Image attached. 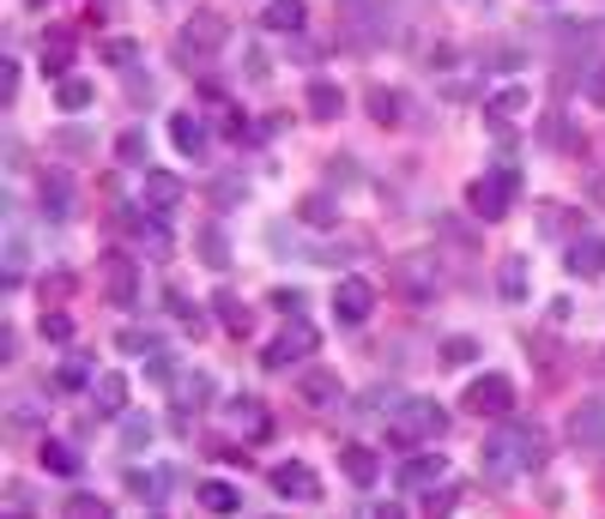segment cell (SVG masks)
Returning <instances> with one entry per match:
<instances>
[{
  "label": "cell",
  "instance_id": "cell-39",
  "mask_svg": "<svg viewBox=\"0 0 605 519\" xmlns=\"http://www.w3.org/2000/svg\"><path fill=\"white\" fill-rule=\"evenodd\" d=\"M176 369H182V362H176V357H164V350H152V381H158V386H176Z\"/></svg>",
  "mask_w": 605,
  "mask_h": 519
},
{
  "label": "cell",
  "instance_id": "cell-8",
  "mask_svg": "<svg viewBox=\"0 0 605 519\" xmlns=\"http://www.w3.org/2000/svg\"><path fill=\"white\" fill-rule=\"evenodd\" d=\"M448 484V459L442 453H411V459L400 465V489H411V496H430V489Z\"/></svg>",
  "mask_w": 605,
  "mask_h": 519
},
{
  "label": "cell",
  "instance_id": "cell-46",
  "mask_svg": "<svg viewBox=\"0 0 605 519\" xmlns=\"http://www.w3.org/2000/svg\"><path fill=\"white\" fill-rule=\"evenodd\" d=\"M12 430H36V405H12Z\"/></svg>",
  "mask_w": 605,
  "mask_h": 519
},
{
  "label": "cell",
  "instance_id": "cell-38",
  "mask_svg": "<svg viewBox=\"0 0 605 519\" xmlns=\"http://www.w3.org/2000/svg\"><path fill=\"white\" fill-rule=\"evenodd\" d=\"M134 55H139L134 36H115V43H103V61H109V67H134Z\"/></svg>",
  "mask_w": 605,
  "mask_h": 519
},
{
  "label": "cell",
  "instance_id": "cell-44",
  "mask_svg": "<svg viewBox=\"0 0 605 519\" xmlns=\"http://www.w3.org/2000/svg\"><path fill=\"white\" fill-rule=\"evenodd\" d=\"M127 97H134V103H152V97H158V85H152L146 73H134V80H127Z\"/></svg>",
  "mask_w": 605,
  "mask_h": 519
},
{
  "label": "cell",
  "instance_id": "cell-32",
  "mask_svg": "<svg viewBox=\"0 0 605 519\" xmlns=\"http://www.w3.org/2000/svg\"><path fill=\"white\" fill-rule=\"evenodd\" d=\"M92 381H97L92 362H80V357H67V362H61V374H55L61 393H80V386H92Z\"/></svg>",
  "mask_w": 605,
  "mask_h": 519
},
{
  "label": "cell",
  "instance_id": "cell-19",
  "mask_svg": "<svg viewBox=\"0 0 605 519\" xmlns=\"http://www.w3.org/2000/svg\"><path fill=\"white\" fill-rule=\"evenodd\" d=\"M43 472H49V477H61V484H73V477L85 472L80 447H73V441H43Z\"/></svg>",
  "mask_w": 605,
  "mask_h": 519
},
{
  "label": "cell",
  "instance_id": "cell-4",
  "mask_svg": "<svg viewBox=\"0 0 605 519\" xmlns=\"http://www.w3.org/2000/svg\"><path fill=\"white\" fill-rule=\"evenodd\" d=\"M315 350H321V332L309 327V320H298V327H285V332H279L273 345L261 350V369H273V374H291V369H298V362H309V357H315Z\"/></svg>",
  "mask_w": 605,
  "mask_h": 519
},
{
  "label": "cell",
  "instance_id": "cell-24",
  "mask_svg": "<svg viewBox=\"0 0 605 519\" xmlns=\"http://www.w3.org/2000/svg\"><path fill=\"white\" fill-rule=\"evenodd\" d=\"M127 496L146 501V508H164V496H170V477H164V472H127Z\"/></svg>",
  "mask_w": 605,
  "mask_h": 519
},
{
  "label": "cell",
  "instance_id": "cell-13",
  "mask_svg": "<svg viewBox=\"0 0 605 519\" xmlns=\"http://www.w3.org/2000/svg\"><path fill=\"white\" fill-rule=\"evenodd\" d=\"M212 55V49H225V19H218V12H195V19H188V31H182V55Z\"/></svg>",
  "mask_w": 605,
  "mask_h": 519
},
{
  "label": "cell",
  "instance_id": "cell-29",
  "mask_svg": "<svg viewBox=\"0 0 605 519\" xmlns=\"http://www.w3.org/2000/svg\"><path fill=\"white\" fill-rule=\"evenodd\" d=\"M430 260H418V254H411V260H400V290L406 296H430Z\"/></svg>",
  "mask_w": 605,
  "mask_h": 519
},
{
  "label": "cell",
  "instance_id": "cell-22",
  "mask_svg": "<svg viewBox=\"0 0 605 519\" xmlns=\"http://www.w3.org/2000/svg\"><path fill=\"white\" fill-rule=\"evenodd\" d=\"M195 501H200L206 513H242V489L237 484H218V477L195 484Z\"/></svg>",
  "mask_w": 605,
  "mask_h": 519
},
{
  "label": "cell",
  "instance_id": "cell-43",
  "mask_svg": "<svg viewBox=\"0 0 605 519\" xmlns=\"http://www.w3.org/2000/svg\"><path fill=\"white\" fill-rule=\"evenodd\" d=\"M587 103H605V61L587 67Z\"/></svg>",
  "mask_w": 605,
  "mask_h": 519
},
{
  "label": "cell",
  "instance_id": "cell-23",
  "mask_svg": "<svg viewBox=\"0 0 605 519\" xmlns=\"http://www.w3.org/2000/svg\"><path fill=\"white\" fill-rule=\"evenodd\" d=\"M146 205H152V212H170V205H182V176L146 170Z\"/></svg>",
  "mask_w": 605,
  "mask_h": 519
},
{
  "label": "cell",
  "instance_id": "cell-20",
  "mask_svg": "<svg viewBox=\"0 0 605 519\" xmlns=\"http://www.w3.org/2000/svg\"><path fill=\"white\" fill-rule=\"evenodd\" d=\"M24 278H31V248H24L19 224H12L7 230V260H0V284H7V290H19Z\"/></svg>",
  "mask_w": 605,
  "mask_h": 519
},
{
  "label": "cell",
  "instance_id": "cell-12",
  "mask_svg": "<svg viewBox=\"0 0 605 519\" xmlns=\"http://www.w3.org/2000/svg\"><path fill=\"white\" fill-rule=\"evenodd\" d=\"M340 465H345V477H352L357 489H376V477H382V453H376V447H364V441H345V447H340Z\"/></svg>",
  "mask_w": 605,
  "mask_h": 519
},
{
  "label": "cell",
  "instance_id": "cell-2",
  "mask_svg": "<svg viewBox=\"0 0 605 519\" xmlns=\"http://www.w3.org/2000/svg\"><path fill=\"white\" fill-rule=\"evenodd\" d=\"M448 435V411L436 399H400V417L388 423L394 447H411V441H442Z\"/></svg>",
  "mask_w": 605,
  "mask_h": 519
},
{
  "label": "cell",
  "instance_id": "cell-37",
  "mask_svg": "<svg viewBox=\"0 0 605 519\" xmlns=\"http://www.w3.org/2000/svg\"><path fill=\"white\" fill-rule=\"evenodd\" d=\"M115 158H122V163H146V127H127V134L115 139Z\"/></svg>",
  "mask_w": 605,
  "mask_h": 519
},
{
  "label": "cell",
  "instance_id": "cell-14",
  "mask_svg": "<svg viewBox=\"0 0 605 519\" xmlns=\"http://www.w3.org/2000/svg\"><path fill=\"white\" fill-rule=\"evenodd\" d=\"M570 441H575V447H605V399H587V405H575Z\"/></svg>",
  "mask_w": 605,
  "mask_h": 519
},
{
  "label": "cell",
  "instance_id": "cell-25",
  "mask_svg": "<svg viewBox=\"0 0 605 519\" xmlns=\"http://www.w3.org/2000/svg\"><path fill=\"white\" fill-rule=\"evenodd\" d=\"M92 97H97V85H92V80H73V73L55 85V109H67V115L92 109Z\"/></svg>",
  "mask_w": 605,
  "mask_h": 519
},
{
  "label": "cell",
  "instance_id": "cell-40",
  "mask_svg": "<svg viewBox=\"0 0 605 519\" xmlns=\"http://www.w3.org/2000/svg\"><path fill=\"white\" fill-rule=\"evenodd\" d=\"M36 332H43V339H55V345H67L73 339V320L67 315H43V320H36Z\"/></svg>",
  "mask_w": 605,
  "mask_h": 519
},
{
  "label": "cell",
  "instance_id": "cell-11",
  "mask_svg": "<svg viewBox=\"0 0 605 519\" xmlns=\"http://www.w3.org/2000/svg\"><path fill=\"white\" fill-rule=\"evenodd\" d=\"M92 411L97 417H127V374L122 369H103L92 381Z\"/></svg>",
  "mask_w": 605,
  "mask_h": 519
},
{
  "label": "cell",
  "instance_id": "cell-45",
  "mask_svg": "<svg viewBox=\"0 0 605 519\" xmlns=\"http://www.w3.org/2000/svg\"><path fill=\"white\" fill-rule=\"evenodd\" d=\"M273 308H285V315H303V290H273Z\"/></svg>",
  "mask_w": 605,
  "mask_h": 519
},
{
  "label": "cell",
  "instance_id": "cell-42",
  "mask_svg": "<svg viewBox=\"0 0 605 519\" xmlns=\"http://www.w3.org/2000/svg\"><path fill=\"white\" fill-rule=\"evenodd\" d=\"M442 357H448V362H472V357H479V345H472V339H448Z\"/></svg>",
  "mask_w": 605,
  "mask_h": 519
},
{
  "label": "cell",
  "instance_id": "cell-35",
  "mask_svg": "<svg viewBox=\"0 0 605 519\" xmlns=\"http://www.w3.org/2000/svg\"><path fill=\"white\" fill-rule=\"evenodd\" d=\"M152 435H158V430H152V417H127V423H122V447H127V453H146Z\"/></svg>",
  "mask_w": 605,
  "mask_h": 519
},
{
  "label": "cell",
  "instance_id": "cell-41",
  "mask_svg": "<svg viewBox=\"0 0 605 519\" xmlns=\"http://www.w3.org/2000/svg\"><path fill=\"white\" fill-rule=\"evenodd\" d=\"M67 513H80V519H97V513H109V508H103L97 496H85V489H73V496H67Z\"/></svg>",
  "mask_w": 605,
  "mask_h": 519
},
{
  "label": "cell",
  "instance_id": "cell-21",
  "mask_svg": "<svg viewBox=\"0 0 605 519\" xmlns=\"http://www.w3.org/2000/svg\"><path fill=\"white\" fill-rule=\"evenodd\" d=\"M570 272H575V278H605V236L570 242Z\"/></svg>",
  "mask_w": 605,
  "mask_h": 519
},
{
  "label": "cell",
  "instance_id": "cell-10",
  "mask_svg": "<svg viewBox=\"0 0 605 519\" xmlns=\"http://www.w3.org/2000/svg\"><path fill=\"white\" fill-rule=\"evenodd\" d=\"M36 205H43L49 224H67V218H73V181L61 170H49L43 181H36Z\"/></svg>",
  "mask_w": 605,
  "mask_h": 519
},
{
  "label": "cell",
  "instance_id": "cell-16",
  "mask_svg": "<svg viewBox=\"0 0 605 519\" xmlns=\"http://www.w3.org/2000/svg\"><path fill=\"white\" fill-rule=\"evenodd\" d=\"M303 103H309V115H315V121H340V115H345V91L333 85V80H309Z\"/></svg>",
  "mask_w": 605,
  "mask_h": 519
},
{
  "label": "cell",
  "instance_id": "cell-3",
  "mask_svg": "<svg viewBox=\"0 0 605 519\" xmlns=\"http://www.w3.org/2000/svg\"><path fill=\"white\" fill-rule=\"evenodd\" d=\"M514 193H521V176L509 170H491V176H479L467 188V205H472V218H484V224H503L509 218V205H514Z\"/></svg>",
  "mask_w": 605,
  "mask_h": 519
},
{
  "label": "cell",
  "instance_id": "cell-6",
  "mask_svg": "<svg viewBox=\"0 0 605 519\" xmlns=\"http://www.w3.org/2000/svg\"><path fill=\"white\" fill-rule=\"evenodd\" d=\"M267 484H273V496L279 501H321V477L309 472L303 459H285V465H273V472H267Z\"/></svg>",
  "mask_w": 605,
  "mask_h": 519
},
{
  "label": "cell",
  "instance_id": "cell-30",
  "mask_svg": "<svg viewBox=\"0 0 605 519\" xmlns=\"http://www.w3.org/2000/svg\"><path fill=\"white\" fill-rule=\"evenodd\" d=\"M200 254H206V266H212V272H230V248H225V230H218V224L200 230Z\"/></svg>",
  "mask_w": 605,
  "mask_h": 519
},
{
  "label": "cell",
  "instance_id": "cell-36",
  "mask_svg": "<svg viewBox=\"0 0 605 519\" xmlns=\"http://www.w3.org/2000/svg\"><path fill=\"white\" fill-rule=\"evenodd\" d=\"M176 399H182V405H206V399H212V381H206V374H176Z\"/></svg>",
  "mask_w": 605,
  "mask_h": 519
},
{
  "label": "cell",
  "instance_id": "cell-34",
  "mask_svg": "<svg viewBox=\"0 0 605 519\" xmlns=\"http://www.w3.org/2000/svg\"><path fill=\"white\" fill-rule=\"evenodd\" d=\"M164 303H170V315H176V320H182V327H188V332H200V327H206V308H200V303H188V296H182V290H170V296H164Z\"/></svg>",
  "mask_w": 605,
  "mask_h": 519
},
{
  "label": "cell",
  "instance_id": "cell-9",
  "mask_svg": "<svg viewBox=\"0 0 605 519\" xmlns=\"http://www.w3.org/2000/svg\"><path fill=\"white\" fill-rule=\"evenodd\" d=\"M298 393H303V405H315V411H340L345 386H340V374H333V369H303L298 374Z\"/></svg>",
  "mask_w": 605,
  "mask_h": 519
},
{
  "label": "cell",
  "instance_id": "cell-33",
  "mask_svg": "<svg viewBox=\"0 0 605 519\" xmlns=\"http://www.w3.org/2000/svg\"><path fill=\"white\" fill-rule=\"evenodd\" d=\"M212 308L225 315V327H230V332H249V308L237 303V290H218V296H212Z\"/></svg>",
  "mask_w": 605,
  "mask_h": 519
},
{
  "label": "cell",
  "instance_id": "cell-27",
  "mask_svg": "<svg viewBox=\"0 0 605 519\" xmlns=\"http://www.w3.org/2000/svg\"><path fill=\"white\" fill-rule=\"evenodd\" d=\"M497 290H503L509 303H526V260L521 254H509L503 266H497Z\"/></svg>",
  "mask_w": 605,
  "mask_h": 519
},
{
  "label": "cell",
  "instance_id": "cell-7",
  "mask_svg": "<svg viewBox=\"0 0 605 519\" xmlns=\"http://www.w3.org/2000/svg\"><path fill=\"white\" fill-rule=\"evenodd\" d=\"M467 411H479V417H509V411H514L509 374H479V381L467 386Z\"/></svg>",
  "mask_w": 605,
  "mask_h": 519
},
{
  "label": "cell",
  "instance_id": "cell-5",
  "mask_svg": "<svg viewBox=\"0 0 605 519\" xmlns=\"http://www.w3.org/2000/svg\"><path fill=\"white\" fill-rule=\"evenodd\" d=\"M369 315H376V290H369L364 278H340V284H333V320H340L345 332L369 327Z\"/></svg>",
  "mask_w": 605,
  "mask_h": 519
},
{
  "label": "cell",
  "instance_id": "cell-31",
  "mask_svg": "<svg viewBox=\"0 0 605 519\" xmlns=\"http://www.w3.org/2000/svg\"><path fill=\"white\" fill-rule=\"evenodd\" d=\"M369 115H376V121H400V115H406V97H400V91H388V85L369 91Z\"/></svg>",
  "mask_w": 605,
  "mask_h": 519
},
{
  "label": "cell",
  "instance_id": "cell-28",
  "mask_svg": "<svg viewBox=\"0 0 605 519\" xmlns=\"http://www.w3.org/2000/svg\"><path fill=\"white\" fill-rule=\"evenodd\" d=\"M526 103H533V91H526V85H509V91H497V97L484 103V115H491V121H509V115H521Z\"/></svg>",
  "mask_w": 605,
  "mask_h": 519
},
{
  "label": "cell",
  "instance_id": "cell-15",
  "mask_svg": "<svg viewBox=\"0 0 605 519\" xmlns=\"http://www.w3.org/2000/svg\"><path fill=\"white\" fill-rule=\"evenodd\" d=\"M303 24H309V7H303V0H267V12H261V31L298 36Z\"/></svg>",
  "mask_w": 605,
  "mask_h": 519
},
{
  "label": "cell",
  "instance_id": "cell-17",
  "mask_svg": "<svg viewBox=\"0 0 605 519\" xmlns=\"http://www.w3.org/2000/svg\"><path fill=\"white\" fill-rule=\"evenodd\" d=\"M170 146L182 151V158H195V151H206V121L195 109H176L170 115Z\"/></svg>",
  "mask_w": 605,
  "mask_h": 519
},
{
  "label": "cell",
  "instance_id": "cell-1",
  "mask_svg": "<svg viewBox=\"0 0 605 519\" xmlns=\"http://www.w3.org/2000/svg\"><path fill=\"white\" fill-rule=\"evenodd\" d=\"M479 459H484V472H491V484H514L521 472H539V465H545V430L509 417L497 435H484Z\"/></svg>",
  "mask_w": 605,
  "mask_h": 519
},
{
  "label": "cell",
  "instance_id": "cell-26",
  "mask_svg": "<svg viewBox=\"0 0 605 519\" xmlns=\"http://www.w3.org/2000/svg\"><path fill=\"white\" fill-rule=\"evenodd\" d=\"M103 290H109V303H134L139 296V278H134V266H127V260H109V278H103Z\"/></svg>",
  "mask_w": 605,
  "mask_h": 519
},
{
  "label": "cell",
  "instance_id": "cell-18",
  "mask_svg": "<svg viewBox=\"0 0 605 519\" xmlns=\"http://www.w3.org/2000/svg\"><path fill=\"white\" fill-rule=\"evenodd\" d=\"M230 423H237L242 435H254V441H267V435H273V417H267V405H261V399H249V393H242V399H230Z\"/></svg>",
  "mask_w": 605,
  "mask_h": 519
}]
</instances>
